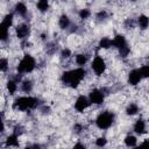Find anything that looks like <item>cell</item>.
Listing matches in <instances>:
<instances>
[{"mask_svg":"<svg viewBox=\"0 0 149 149\" xmlns=\"http://www.w3.org/2000/svg\"><path fill=\"white\" fill-rule=\"evenodd\" d=\"M85 76H86L85 69L77 68V69H73V70L63 72L62 73V77H61V80H62L63 84L69 85L72 88H76L81 83V80L85 78Z\"/></svg>","mask_w":149,"mask_h":149,"instance_id":"obj_1","label":"cell"},{"mask_svg":"<svg viewBox=\"0 0 149 149\" xmlns=\"http://www.w3.org/2000/svg\"><path fill=\"white\" fill-rule=\"evenodd\" d=\"M13 106H14V108H16L21 112H24V111H28V109H34L38 106V99L35 98V97H30V95L19 97L14 101Z\"/></svg>","mask_w":149,"mask_h":149,"instance_id":"obj_2","label":"cell"},{"mask_svg":"<svg viewBox=\"0 0 149 149\" xmlns=\"http://www.w3.org/2000/svg\"><path fill=\"white\" fill-rule=\"evenodd\" d=\"M36 68V61L35 58L29 55V54H26L23 56V58L19 62L17 66H16V70H17V73L22 74V73H30L35 70Z\"/></svg>","mask_w":149,"mask_h":149,"instance_id":"obj_3","label":"cell"},{"mask_svg":"<svg viewBox=\"0 0 149 149\" xmlns=\"http://www.w3.org/2000/svg\"><path fill=\"white\" fill-rule=\"evenodd\" d=\"M114 121V114L112 112H102L95 119V125L99 129H108Z\"/></svg>","mask_w":149,"mask_h":149,"instance_id":"obj_4","label":"cell"},{"mask_svg":"<svg viewBox=\"0 0 149 149\" xmlns=\"http://www.w3.org/2000/svg\"><path fill=\"white\" fill-rule=\"evenodd\" d=\"M91 68L93 70V72L97 74V76H101L105 70H106V62L102 57L100 56H95L91 63Z\"/></svg>","mask_w":149,"mask_h":149,"instance_id":"obj_5","label":"cell"},{"mask_svg":"<svg viewBox=\"0 0 149 149\" xmlns=\"http://www.w3.org/2000/svg\"><path fill=\"white\" fill-rule=\"evenodd\" d=\"M88 99L91 101V104H94V105H101L104 102V99H105V94L99 88H93L90 94H88Z\"/></svg>","mask_w":149,"mask_h":149,"instance_id":"obj_6","label":"cell"},{"mask_svg":"<svg viewBox=\"0 0 149 149\" xmlns=\"http://www.w3.org/2000/svg\"><path fill=\"white\" fill-rule=\"evenodd\" d=\"M90 104H91V101L88 98H86L85 95H79L74 101V108L77 112L83 113L90 106Z\"/></svg>","mask_w":149,"mask_h":149,"instance_id":"obj_7","label":"cell"},{"mask_svg":"<svg viewBox=\"0 0 149 149\" xmlns=\"http://www.w3.org/2000/svg\"><path fill=\"white\" fill-rule=\"evenodd\" d=\"M15 33H16V37L20 40H26L29 34H30V27L27 23H20L16 26L15 28Z\"/></svg>","mask_w":149,"mask_h":149,"instance_id":"obj_8","label":"cell"},{"mask_svg":"<svg viewBox=\"0 0 149 149\" xmlns=\"http://www.w3.org/2000/svg\"><path fill=\"white\" fill-rule=\"evenodd\" d=\"M142 79V74L140 72V69H133L129 73H128V83L130 85H137Z\"/></svg>","mask_w":149,"mask_h":149,"instance_id":"obj_9","label":"cell"},{"mask_svg":"<svg viewBox=\"0 0 149 149\" xmlns=\"http://www.w3.org/2000/svg\"><path fill=\"white\" fill-rule=\"evenodd\" d=\"M126 45H127V41H126L123 35L118 34V35L114 36V38H113V47H115L116 49H121V48H123Z\"/></svg>","mask_w":149,"mask_h":149,"instance_id":"obj_10","label":"cell"},{"mask_svg":"<svg viewBox=\"0 0 149 149\" xmlns=\"http://www.w3.org/2000/svg\"><path fill=\"white\" fill-rule=\"evenodd\" d=\"M134 132L139 135H142V134L146 133V122H144V120H142V119L136 120V122L134 123Z\"/></svg>","mask_w":149,"mask_h":149,"instance_id":"obj_11","label":"cell"},{"mask_svg":"<svg viewBox=\"0 0 149 149\" xmlns=\"http://www.w3.org/2000/svg\"><path fill=\"white\" fill-rule=\"evenodd\" d=\"M70 24H71V21H70V19H69L68 15L63 14V15L59 16V19H58V26H59L61 29H68L70 27Z\"/></svg>","mask_w":149,"mask_h":149,"instance_id":"obj_12","label":"cell"},{"mask_svg":"<svg viewBox=\"0 0 149 149\" xmlns=\"http://www.w3.org/2000/svg\"><path fill=\"white\" fill-rule=\"evenodd\" d=\"M27 12H28V8L27 6L23 3V2H17L15 5V13L19 15V16H22L24 17L27 15Z\"/></svg>","mask_w":149,"mask_h":149,"instance_id":"obj_13","label":"cell"},{"mask_svg":"<svg viewBox=\"0 0 149 149\" xmlns=\"http://www.w3.org/2000/svg\"><path fill=\"white\" fill-rule=\"evenodd\" d=\"M6 146L7 147H17L19 146V135H16L14 133L12 135H8L6 139Z\"/></svg>","mask_w":149,"mask_h":149,"instance_id":"obj_14","label":"cell"},{"mask_svg":"<svg viewBox=\"0 0 149 149\" xmlns=\"http://www.w3.org/2000/svg\"><path fill=\"white\" fill-rule=\"evenodd\" d=\"M13 21H14V15L12 13H8V14H6L3 16V19L1 21V26H3V27L9 29L12 27V24H13Z\"/></svg>","mask_w":149,"mask_h":149,"instance_id":"obj_15","label":"cell"},{"mask_svg":"<svg viewBox=\"0 0 149 149\" xmlns=\"http://www.w3.org/2000/svg\"><path fill=\"white\" fill-rule=\"evenodd\" d=\"M137 24H139V27L141 28V29H147L148 27H149V17L147 16V15H140L139 17H137Z\"/></svg>","mask_w":149,"mask_h":149,"instance_id":"obj_16","label":"cell"},{"mask_svg":"<svg viewBox=\"0 0 149 149\" xmlns=\"http://www.w3.org/2000/svg\"><path fill=\"white\" fill-rule=\"evenodd\" d=\"M111 47H113V40H111L109 37H102L99 41V48H101V49H109Z\"/></svg>","mask_w":149,"mask_h":149,"instance_id":"obj_17","label":"cell"},{"mask_svg":"<svg viewBox=\"0 0 149 149\" xmlns=\"http://www.w3.org/2000/svg\"><path fill=\"white\" fill-rule=\"evenodd\" d=\"M21 90L24 92V93H30L31 90H33V81L29 80V79H26L21 83Z\"/></svg>","mask_w":149,"mask_h":149,"instance_id":"obj_18","label":"cell"},{"mask_svg":"<svg viewBox=\"0 0 149 149\" xmlns=\"http://www.w3.org/2000/svg\"><path fill=\"white\" fill-rule=\"evenodd\" d=\"M36 7L41 13L47 12L49 9V0H38L36 3Z\"/></svg>","mask_w":149,"mask_h":149,"instance_id":"obj_19","label":"cell"},{"mask_svg":"<svg viewBox=\"0 0 149 149\" xmlns=\"http://www.w3.org/2000/svg\"><path fill=\"white\" fill-rule=\"evenodd\" d=\"M6 87H7V91H8V93H9L10 95H13V94L16 92V90H17V84H16V81H15V80H12V79H9V80L7 81V85H6Z\"/></svg>","mask_w":149,"mask_h":149,"instance_id":"obj_20","label":"cell"},{"mask_svg":"<svg viewBox=\"0 0 149 149\" xmlns=\"http://www.w3.org/2000/svg\"><path fill=\"white\" fill-rule=\"evenodd\" d=\"M137 112H139V106L134 102H130L126 108V114L127 115H135Z\"/></svg>","mask_w":149,"mask_h":149,"instance_id":"obj_21","label":"cell"},{"mask_svg":"<svg viewBox=\"0 0 149 149\" xmlns=\"http://www.w3.org/2000/svg\"><path fill=\"white\" fill-rule=\"evenodd\" d=\"M123 141H125V144L127 147H135L136 143H137V139L135 136H133V135H127Z\"/></svg>","mask_w":149,"mask_h":149,"instance_id":"obj_22","label":"cell"},{"mask_svg":"<svg viewBox=\"0 0 149 149\" xmlns=\"http://www.w3.org/2000/svg\"><path fill=\"white\" fill-rule=\"evenodd\" d=\"M86 62H87V56H86V55H84V54H78V55H76V63H77V65L84 66V65L86 64Z\"/></svg>","mask_w":149,"mask_h":149,"instance_id":"obj_23","label":"cell"},{"mask_svg":"<svg viewBox=\"0 0 149 149\" xmlns=\"http://www.w3.org/2000/svg\"><path fill=\"white\" fill-rule=\"evenodd\" d=\"M8 36H9V29L0 24V37H1V41L2 42L7 41L8 40Z\"/></svg>","mask_w":149,"mask_h":149,"instance_id":"obj_24","label":"cell"},{"mask_svg":"<svg viewBox=\"0 0 149 149\" xmlns=\"http://www.w3.org/2000/svg\"><path fill=\"white\" fill-rule=\"evenodd\" d=\"M8 68H9V62H8V59L5 58V57H2V58L0 59V70H1V72H6V71L8 70Z\"/></svg>","mask_w":149,"mask_h":149,"instance_id":"obj_25","label":"cell"},{"mask_svg":"<svg viewBox=\"0 0 149 149\" xmlns=\"http://www.w3.org/2000/svg\"><path fill=\"white\" fill-rule=\"evenodd\" d=\"M78 15H79V17H80V19L86 20V19H88V17L91 16V12H90V9H87V8H83V9H80V10H79Z\"/></svg>","mask_w":149,"mask_h":149,"instance_id":"obj_26","label":"cell"},{"mask_svg":"<svg viewBox=\"0 0 149 149\" xmlns=\"http://www.w3.org/2000/svg\"><path fill=\"white\" fill-rule=\"evenodd\" d=\"M140 72H141V74H142V78H149V64L141 66Z\"/></svg>","mask_w":149,"mask_h":149,"instance_id":"obj_27","label":"cell"},{"mask_svg":"<svg viewBox=\"0 0 149 149\" xmlns=\"http://www.w3.org/2000/svg\"><path fill=\"white\" fill-rule=\"evenodd\" d=\"M119 51H120V56L121 57H127L128 55H129V52H130V48L128 47V44L126 45V47H123V48H121V49H119Z\"/></svg>","mask_w":149,"mask_h":149,"instance_id":"obj_28","label":"cell"},{"mask_svg":"<svg viewBox=\"0 0 149 149\" xmlns=\"http://www.w3.org/2000/svg\"><path fill=\"white\" fill-rule=\"evenodd\" d=\"M107 16H108V14H107V12L105 10V9H101V10H99L98 13H97V15H95V17L98 19V20H105V19H107Z\"/></svg>","mask_w":149,"mask_h":149,"instance_id":"obj_29","label":"cell"},{"mask_svg":"<svg viewBox=\"0 0 149 149\" xmlns=\"http://www.w3.org/2000/svg\"><path fill=\"white\" fill-rule=\"evenodd\" d=\"M70 56H71V50L70 49L65 48V49L62 50V52H61V58L62 59H68V58H70Z\"/></svg>","mask_w":149,"mask_h":149,"instance_id":"obj_30","label":"cell"},{"mask_svg":"<svg viewBox=\"0 0 149 149\" xmlns=\"http://www.w3.org/2000/svg\"><path fill=\"white\" fill-rule=\"evenodd\" d=\"M95 144H97L98 147H105V146L107 144L106 137H98V139L95 140Z\"/></svg>","mask_w":149,"mask_h":149,"instance_id":"obj_31","label":"cell"},{"mask_svg":"<svg viewBox=\"0 0 149 149\" xmlns=\"http://www.w3.org/2000/svg\"><path fill=\"white\" fill-rule=\"evenodd\" d=\"M73 129H74L76 133H80V132L83 130V126H81L80 123H76L74 127H73Z\"/></svg>","mask_w":149,"mask_h":149,"instance_id":"obj_32","label":"cell"},{"mask_svg":"<svg viewBox=\"0 0 149 149\" xmlns=\"http://www.w3.org/2000/svg\"><path fill=\"white\" fill-rule=\"evenodd\" d=\"M140 146H141V147H148V148H149V140H148V141H144V142H142V143H140Z\"/></svg>","mask_w":149,"mask_h":149,"instance_id":"obj_33","label":"cell"},{"mask_svg":"<svg viewBox=\"0 0 149 149\" xmlns=\"http://www.w3.org/2000/svg\"><path fill=\"white\" fill-rule=\"evenodd\" d=\"M74 147H79V148H84L85 146H84V144H81V143H76V144H74Z\"/></svg>","mask_w":149,"mask_h":149,"instance_id":"obj_34","label":"cell"},{"mask_svg":"<svg viewBox=\"0 0 149 149\" xmlns=\"http://www.w3.org/2000/svg\"><path fill=\"white\" fill-rule=\"evenodd\" d=\"M130 1H137V0H130Z\"/></svg>","mask_w":149,"mask_h":149,"instance_id":"obj_35","label":"cell"},{"mask_svg":"<svg viewBox=\"0 0 149 149\" xmlns=\"http://www.w3.org/2000/svg\"><path fill=\"white\" fill-rule=\"evenodd\" d=\"M148 140H149V139H148Z\"/></svg>","mask_w":149,"mask_h":149,"instance_id":"obj_36","label":"cell"}]
</instances>
